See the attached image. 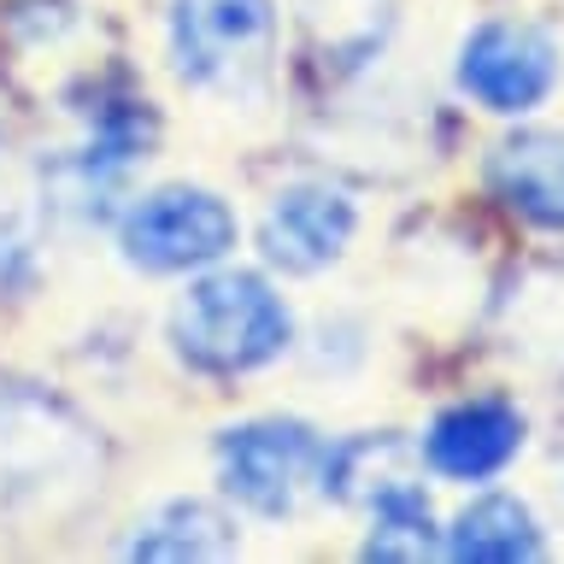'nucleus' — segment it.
Segmentation results:
<instances>
[{"instance_id": "f257e3e1", "label": "nucleus", "mask_w": 564, "mask_h": 564, "mask_svg": "<svg viewBox=\"0 0 564 564\" xmlns=\"http://www.w3.org/2000/svg\"><path fill=\"white\" fill-rule=\"evenodd\" d=\"M106 441L65 394L30 377H0V535H42L95 506Z\"/></svg>"}, {"instance_id": "f03ea898", "label": "nucleus", "mask_w": 564, "mask_h": 564, "mask_svg": "<svg viewBox=\"0 0 564 564\" xmlns=\"http://www.w3.org/2000/svg\"><path fill=\"white\" fill-rule=\"evenodd\" d=\"M171 347L200 377H218V382L259 377L294 347V312L271 289V276L212 264V271H194L188 289L176 294Z\"/></svg>"}, {"instance_id": "7ed1b4c3", "label": "nucleus", "mask_w": 564, "mask_h": 564, "mask_svg": "<svg viewBox=\"0 0 564 564\" xmlns=\"http://www.w3.org/2000/svg\"><path fill=\"white\" fill-rule=\"evenodd\" d=\"M276 0H171L165 53L188 95L218 106H264L276 83Z\"/></svg>"}, {"instance_id": "20e7f679", "label": "nucleus", "mask_w": 564, "mask_h": 564, "mask_svg": "<svg viewBox=\"0 0 564 564\" xmlns=\"http://www.w3.org/2000/svg\"><path fill=\"white\" fill-rule=\"evenodd\" d=\"M324 447L329 441L312 430L306 417H241L224 423L212 441V470L229 506H241L247 518L264 523H289L306 511V500H317L324 482Z\"/></svg>"}, {"instance_id": "39448f33", "label": "nucleus", "mask_w": 564, "mask_h": 564, "mask_svg": "<svg viewBox=\"0 0 564 564\" xmlns=\"http://www.w3.org/2000/svg\"><path fill=\"white\" fill-rule=\"evenodd\" d=\"M159 123L148 112V100L130 95H95V106L83 112V130L70 148H59L42 165V194L47 212L65 224H100L112 218L130 176L141 171V159L153 153Z\"/></svg>"}, {"instance_id": "423d86ee", "label": "nucleus", "mask_w": 564, "mask_h": 564, "mask_svg": "<svg viewBox=\"0 0 564 564\" xmlns=\"http://www.w3.org/2000/svg\"><path fill=\"white\" fill-rule=\"evenodd\" d=\"M241 218L218 188L159 183L118 206V253L141 276H194L236 253Z\"/></svg>"}, {"instance_id": "0eeeda50", "label": "nucleus", "mask_w": 564, "mask_h": 564, "mask_svg": "<svg viewBox=\"0 0 564 564\" xmlns=\"http://www.w3.org/2000/svg\"><path fill=\"white\" fill-rule=\"evenodd\" d=\"M558 77H564L558 35L546 24H535V18L494 12L458 35L453 83L488 118H529L535 106L553 100Z\"/></svg>"}, {"instance_id": "6e6552de", "label": "nucleus", "mask_w": 564, "mask_h": 564, "mask_svg": "<svg viewBox=\"0 0 564 564\" xmlns=\"http://www.w3.org/2000/svg\"><path fill=\"white\" fill-rule=\"evenodd\" d=\"M352 241H359V200L329 176H300L276 188L259 218V253L282 276H324L347 259Z\"/></svg>"}, {"instance_id": "1a4fd4ad", "label": "nucleus", "mask_w": 564, "mask_h": 564, "mask_svg": "<svg viewBox=\"0 0 564 564\" xmlns=\"http://www.w3.org/2000/svg\"><path fill=\"white\" fill-rule=\"evenodd\" d=\"M529 441V417L518 412V400L506 394H470L453 400L423 423L417 435V465L441 476V482H494L518 465Z\"/></svg>"}, {"instance_id": "9d476101", "label": "nucleus", "mask_w": 564, "mask_h": 564, "mask_svg": "<svg viewBox=\"0 0 564 564\" xmlns=\"http://www.w3.org/2000/svg\"><path fill=\"white\" fill-rule=\"evenodd\" d=\"M488 188L529 229L564 236V135L558 130H511L506 141H494Z\"/></svg>"}, {"instance_id": "9b49d317", "label": "nucleus", "mask_w": 564, "mask_h": 564, "mask_svg": "<svg viewBox=\"0 0 564 564\" xmlns=\"http://www.w3.org/2000/svg\"><path fill=\"white\" fill-rule=\"evenodd\" d=\"M241 529L224 506L176 494V500L148 506L130 523V535L118 541V558H148V564H206V558H236Z\"/></svg>"}, {"instance_id": "f8f14e48", "label": "nucleus", "mask_w": 564, "mask_h": 564, "mask_svg": "<svg viewBox=\"0 0 564 564\" xmlns=\"http://www.w3.org/2000/svg\"><path fill=\"white\" fill-rule=\"evenodd\" d=\"M441 558L458 564H535L546 558V529L535 518V506L523 494L488 488L465 500L447 523V541H441Z\"/></svg>"}, {"instance_id": "ddd939ff", "label": "nucleus", "mask_w": 564, "mask_h": 564, "mask_svg": "<svg viewBox=\"0 0 564 564\" xmlns=\"http://www.w3.org/2000/svg\"><path fill=\"white\" fill-rule=\"evenodd\" d=\"M294 12L312 59L329 77H359L365 65H377L400 24L394 0H294Z\"/></svg>"}, {"instance_id": "4468645a", "label": "nucleus", "mask_w": 564, "mask_h": 564, "mask_svg": "<svg viewBox=\"0 0 564 564\" xmlns=\"http://www.w3.org/2000/svg\"><path fill=\"white\" fill-rule=\"evenodd\" d=\"M441 541H447V523H435V506L417 476H400V482H388L365 500V546H359L365 558L423 564L441 558Z\"/></svg>"}, {"instance_id": "2eb2a0df", "label": "nucleus", "mask_w": 564, "mask_h": 564, "mask_svg": "<svg viewBox=\"0 0 564 564\" xmlns=\"http://www.w3.org/2000/svg\"><path fill=\"white\" fill-rule=\"evenodd\" d=\"M417 465V447H405L400 435L388 430H359V435H335L324 447V482H317V500H335V506H359L377 488L412 476Z\"/></svg>"}, {"instance_id": "dca6fc26", "label": "nucleus", "mask_w": 564, "mask_h": 564, "mask_svg": "<svg viewBox=\"0 0 564 564\" xmlns=\"http://www.w3.org/2000/svg\"><path fill=\"white\" fill-rule=\"evenodd\" d=\"M42 276V224L35 212H0V294H30Z\"/></svg>"}, {"instance_id": "f3484780", "label": "nucleus", "mask_w": 564, "mask_h": 564, "mask_svg": "<svg viewBox=\"0 0 564 564\" xmlns=\"http://www.w3.org/2000/svg\"><path fill=\"white\" fill-rule=\"evenodd\" d=\"M558 500H564V488H558Z\"/></svg>"}]
</instances>
